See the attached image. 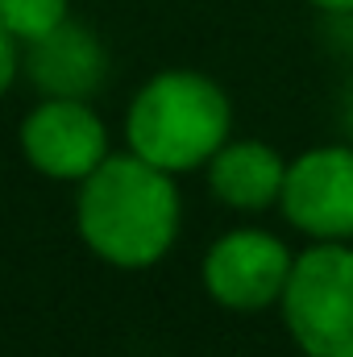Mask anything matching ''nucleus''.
I'll list each match as a JSON object with an SVG mask.
<instances>
[{
    "instance_id": "1",
    "label": "nucleus",
    "mask_w": 353,
    "mask_h": 357,
    "mask_svg": "<svg viewBox=\"0 0 353 357\" xmlns=\"http://www.w3.org/2000/svg\"><path fill=\"white\" fill-rule=\"evenodd\" d=\"M183 199L171 171L133 150L108 154L75 195V229L100 262L117 270L158 266L179 241Z\"/></svg>"
},
{
    "instance_id": "2",
    "label": "nucleus",
    "mask_w": 353,
    "mask_h": 357,
    "mask_svg": "<svg viewBox=\"0 0 353 357\" xmlns=\"http://www.w3.org/2000/svg\"><path fill=\"white\" fill-rule=\"evenodd\" d=\"M229 137H233L229 91L212 75L191 67L150 75L125 108V146L137 158L171 171L175 178L208 167Z\"/></svg>"
},
{
    "instance_id": "3",
    "label": "nucleus",
    "mask_w": 353,
    "mask_h": 357,
    "mask_svg": "<svg viewBox=\"0 0 353 357\" xmlns=\"http://www.w3.org/2000/svg\"><path fill=\"white\" fill-rule=\"evenodd\" d=\"M283 324L303 357H353V245L312 241L295 254L278 299Z\"/></svg>"
},
{
    "instance_id": "4",
    "label": "nucleus",
    "mask_w": 353,
    "mask_h": 357,
    "mask_svg": "<svg viewBox=\"0 0 353 357\" xmlns=\"http://www.w3.org/2000/svg\"><path fill=\"white\" fill-rule=\"evenodd\" d=\"M291 266H295V254L283 245V237L258 225H241L220 233L208 245L200 262V282L216 307L254 316L266 307H278Z\"/></svg>"
},
{
    "instance_id": "5",
    "label": "nucleus",
    "mask_w": 353,
    "mask_h": 357,
    "mask_svg": "<svg viewBox=\"0 0 353 357\" xmlns=\"http://www.w3.org/2000/svg\"><path fill=\"white\" fill-rule=\"evenodd\" d=\"M17 146L38 175L54 183H84L112 154L104 116L91 108V100L71 96H42L25 112Z\"/></svg>"
},
{
    "instance_id": "6",
    "label": "nucleus",
    "mask_w": 353,
    "mask_h": 357,
    "mask_svg": "<svg viewBox=\"0 0 353 357\" xmlns=\"http://www.w3.org/2000/svg\"><path fill=\"white\" fill-rule=\"evenodd\" d=\"M287 225L312 241H353V146H316L287 162L283 199Z\"/></svg>"
},
{
    "instance_id": "7",
    "label": "nucleus",
    "mask_w": 353,
    "mask_h": 357,
    "mask_svg": "<svg viewBox=\"0 0 353 357\" xmlns=\"http://www.w3.org/2000/svg\"><path fill=\"white\" fill-rule=\"evenodd\" d=\"M29 84L42 96H71V100H91L108 79V50L104 42L91 33L88 25H75L71 17L25 42V59H21Z\"/></svg>"
},
{
    "instance_id": "8",
    "label": "nucleus",
    "mask_w": 353,
    "mask_h": 357,
    "mask_svg": "<svg viewBox=\"0 0 353 357\" xmlns=\"http://www.w3.org/2000/svg\"><path fill=\"white\" fill-rule=\"evenodd\" d=\"M208 191L233 212H266L283 199L287 158L262 137H229L204 167Z\"/></svg>"
},
{
    "instance_id": "9",
    "label": "nucleus",
    "mask_w": 353,
    "mask_h": 357,
    "mask_svg": "<svg viewBox=\"0 0 353 357\" xmlns=\"http://www.w3.org/2000/svg\"><path fill=\"white\" fill-rule=\"evenodd\" d=\"M71 17V0H0V25L25 46Z\"/></svg>"
},
{
    "instance_id": "10",
    "label": "nucleus",
    "mask_w": 353,
    "mask_h": 357,
    "mask_svg": "<svg viewBox=\"0 0 353 357\" xmlns=\"http://www.w3.org/2000/svg\"><path fill=\"white\" fill-rule=\"evenodd\" d=\"M17 71H21V42L0 25V100L8 96L13 79H17Z\"/></svg>"
},
{
    "instance_id": "11",
    "label": "nucleus",
    "mask_w": 353,
    "mask_h": 357,
    "mask_svg": "<svg viewBox=\"0 0 353 357\" xmlns=\"http://www.w3.org/2000/svg\"><path fill=\"white\" fill-rule=\"evenodd\" d=\"M308 4H316L320 13H333V17H350L353 13V0H308Z\"/></svg>"
}]
</instances>
